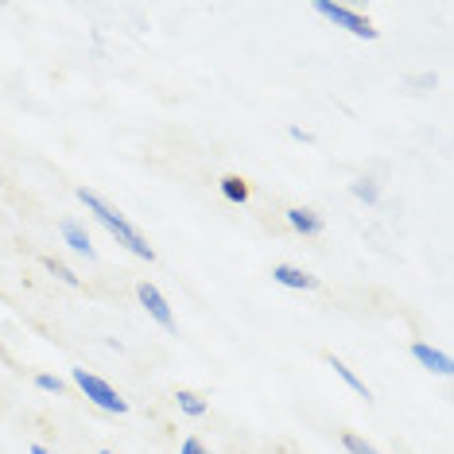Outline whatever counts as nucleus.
<instances>
[{
	"label": "nucleus",
	"mask_w": 454,
	"mask_h": 454,
	"mask_svg": "<svg viewBox=\"0 0 454 454\" xmlns=\"http://www.w3.org/2000/svg\"><path fill=\"white\" fill-rule=\"evenodd\" d=\"M411 357L419 361L427 373H435V377H450L454 373V361L442 354V349H435V346H427V342H416L411 346Z\"/></svg>",
	"instance_id": "5"
},
{
	"label": "nucleus",
	"mask_w": 454,
	"mask_h": 454,
	"mask_svg": "<svg viewBox=\"0 0 454 454\" xmlns=\"http://www.w3.org/2000/svg\"><path fill=\"white\" fill-rule=\"evenodd\" d=\"M43 264H47V272H55V280H63V284H70V287H78V284H82V276H74L63 261H55V256H47Z\"/></svg>",
	"instance_id": "14"
},
{
	"label": "nucleus",
	"mask_w": 454,
	"mask_h": 454,
	"mask_svg": "<svg viewBox=\"0 0 454 454\" xmlns=\"http://www.w3.org/2000/svg\"><path fill=\"white\" fill-rule=\"evenodd\" d=\"M59 233H63V241H67L74 253L86 256V261H94V256H98V253H94V245H90V233L82 230V222L63 218V222H59Z\"/></svg>",
	"instance_id": "7"
},
{
	"label": "nucleus",
	"mask_w": 454,
	"mask_h": 454,
	"mask_svg": "<svg viewBox=\"0 0 454 454\" xmlns=\"http://www.w3.org/2000/svg\"><path fill=\"white\" fill-rule=\"evenodd\" d=\"M330 369H334V373H338V377H342V380H346V385H349V388H354V392H357V396H361V400H373V392H369V385H365V380H357V373H354V369H349V365H346V361H342V357H330Z\"/></svg>",
	"instance_id": "9"
},
{
	"label": "nucleus",
	"mask_w": 454,
	"mask_h": 454,
	"mask_svg": "<svg viewBox=\"0 0 454 454\" xmlns=\"http://www.w3.org/2000/svg\"><path fill=\"white\" fill-rule=\"evenodd\" d=\"M78 202L86 206V210L94 214V218H98L101 225H106V230H109L113 237H117V241L125 245L129 253H137L140 261H156V249H152V245L144 241L137 225H132V222H129V218H125V214H121V210H113V206H109L106 199H101L98 191H90V187H78Z\"/></svg>",
	"instance_id": "1"
},
{
	"label": "nucleus",
	"mask_w": 454,
	"mask_h": 454,
	"mask_svg": "<svg viewBox=\"0 0 454 454\" xmlns=\"http://www.w3.org/2000/svg\"><path fill=\"white\" fill-rule=\"evenodd\" d=\"M74 385L86 392V400H94L101 411H113V416H125L129 411V400H121L117 388L106 385V380L94 377V373H86V369H74Z\"/></svg>",
	"instance_id": "2"
},
{
	"label": "nucleus",
	"mask_w": 454,
	"mask_h": 454,
	"mask_svg": "<svg viewBox=\"0 0 454 454\" xmlns=\"http://www.w3.org/2000/svg\"><path fill=\"white\" fill-rule=\"evenodd\" d=\"M32 454H51V450L43 447V442H32Z\"/></svg>",
	"instance_id": "18"
},
{
	"label": "nucleus",
	"mask_w": 454,
	"mask_h": 454,
	"mask_svg": "<svg viewBox=\"0 0 454 454\" xmlns=\"http://www.w3.org/2000/svg\"><path fill=\"white\" fill-rule=\"evenodd\" d=\"M175 400H179V411H187V416H194V419L210 411V404H206L199 392H191V388H179V392H175Z\"/></svg>",
	"instance_id": "10"
},
{
	"label": "nucleus",
	"mask_w": 454,
	"mask_h": 454,
	"mask_svg": "<svg viewBox=\"0 0 454 454\" xmlns=\"http://www.w3.org/2000/svg\"><path fill=\"white\" fill-rule=\"evenodd\" d=\"M349 191H354V199L369 202V206H373V202L380 199V187H377L373 179H354V183H349Z\"/></svg>",
	"instance_id": "12"
},
{
	"label": "nucleus",
	"mask_w": 454,
	"mask_h": 454,
	"mask_svg": "<svg viewBox=\"0 0 454 454\" xmlns=\"http://www.w3.org/2000/svg\"><path fill=\"white\" fill-rule=\"evenodd\" d=\"M272 280L284 284V287H295V292H315V287H318V276L303 272V268H295V264H276L272 268Z\"/></svg>",
	"instance_id": "6"
},
{
	"label": "nucleus",
	"mask_w": 454,
	"mask_h": 454,
	"mask_svg": "<svg viewBox=\"0 0 454 454\" xmlns=\"http://www.w3.org/2000/svg\"><path fill=\"white\" fill-rule=\"evenodd\" d=\"M342 447H346L349 454H380V450L373 447V442H369V439H361L357 431H342Z\"/></svg>",
	"instance_id": "13"
},
{
	"label": "nucleus",
	"mask_w": 454,
	"mask_h": 454,
	"mask_svg": "<svg viewBox=\"0 0 454 454\" xmlns=\"http://www.w3.org/2000/svg\"><path fill=\"white\" fill-rule=\"evenodd\" d=\"M292 137L303 140V144H315V137H311V132H303V129H292Z\"/></svg>",
	"instance_id": "17"
},
{
	"label": "nucleus",
	"mask_w": 454,
	"mask_h": 454,
	"mask_svg": "<svg viewBox=\"0 0 454 454\" xmlns=\"http://www.w3.org/2000/svg\"><path fill=\"white\" fill-rule=\"evenodd\" d=\"M179 454H210V450H206V442H202L199 435H191V439H183Z\"/></svg>",
	"instance_id": "16"
},
{
	"label": "nucleus",
	"mask_w": 454,
	"mask_h": 454,
	"mask_svg": "<svg viewBox=\"0 0 454 454\" xmlns=\"http://www.w3.org/2000/svg\"><path fill=\"white\" fill-rule=\"evenodd\" d=\"M137 295H140V303L148 307V315L156 318V323H160L163 330H168V334H175V315H171V303H168V299H163L160 287H156V284H140V287H137Z\"/></svg>",
	"instance_id": "4"
},
{
	"label": "nucleus",
	"mask_w": 454,
	"mask_h": 454,
	"mask_svg": "<svg viewBox=\"0 0 454 454\" xmlns=\"http://www.w3.org/2000/svg\"><path fill=\"white\" fill-rule=\"evenodd\" d=\"M315 12H318V16H326V20H334L338 27H346V32H349V35H357V39H377V35H380L365 16H357L354 8H346V4H330V0H318Z\"/></svg>",
	"instance_id": "3"
},
{
	"label": "nucleus",
	"mask_w": 454,
	"mask_h": 454,
	"mask_svg": "<svg viewBox=\"0 0 454 454\" xmlns=\"http://www.w3.org/2000/svg\"><path fill=\"white\" fill-rule=\"evenodd\" d=\"M35 388H39V392H55V396H63V392H67L63 380L51 377V373H39V377H35Z\"/></svg>",
	"instance_id": "15"
},
{
	"label": "nucleus",
	"mask_w": 454,
	"mask_h": 454,
	"mask_svg": "<svg viewBox=\"0 0 454 454\" xmlns=\"http://www.w3.org/2000/svg\"><path fill=\"white\" fill-rule=\"evenodd\" d=\"M287 225L303 237H318L323 233V214L307 210V206H292V210H287Z\"/></svg>",
	"instance_id": "8"
},
{
	"label": "nucleus",
	"mask_w": 454,
	"mask_h": 454,
	"mask_svg": "<svg viewBox=\"0 0 454 454\" xmlns=\"http://www.w3.org/2000/svg\"><path fill=\"white\" fill-rule=\"evenodd\" d=\"M222 194L230 202L241 206V202H249V183H245L241 175H225V179H222Z\"/></svg>",
	"instance_id": "11"
},
{
	"label": "nucleus",
	"mask_w": 454,
	"mask_h": 454,
	"mask_svg": "<svg viewBox=\"0 0 454 454\" xmlns=\"http://www.w3.org/2000/svg\"><path fill=\"white\" fill-rule=\"evenodd\" d=\"M101 454H113V450H101Z\"/></svg>",
	"instance_id": "19"
}]
</instances>
